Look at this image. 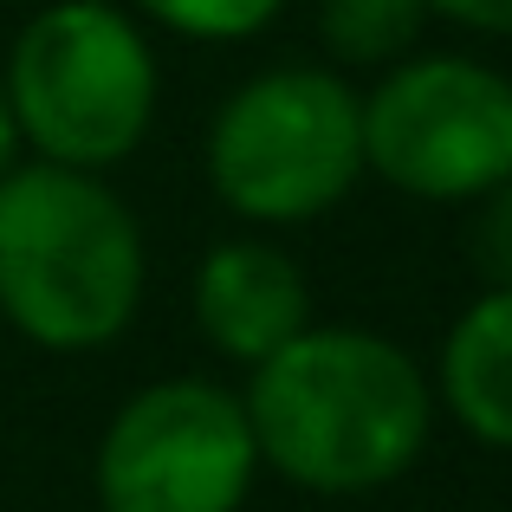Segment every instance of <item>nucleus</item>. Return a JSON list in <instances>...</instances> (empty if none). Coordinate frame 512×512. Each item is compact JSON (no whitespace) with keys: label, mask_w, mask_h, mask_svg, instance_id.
Masks as SVG:
<instances>
[{"label":"nucleus","mask_w":512,"mask_h":512,"mask_svg":"<svg viewBox=\"0 0 512 512\" xmlns=\"http://www.w3.org/2000/svg\"><path fill=\"white\" fill-rule=\"evenodd\" d=\"M143 305V227L98 169L0 175V318L39 350H104Z\"/></svg>","instance_id":"nucleus-2"},{"label":"nucleus","mask_w":512,"mask_h":512,"mask_svg":"<svg viewBox=\"0 0 512 512\" xmlns=\"http://www.w3.org/2000/svg\"><path fill=\"white\" fill-rule=\"evenodd\" d=\"M428 20H454L467 33H500L512 39V0H422Z\"/></svg>","instance_id":"nucleus-12"},{"label":"nucleus","mask_w":512,"mask_h":512,"mask_svg":"<svg viewBox=\"0 0 512 512\" xmlns=\"http://www.w3.org/2000/svg\"><path fill=\"white\" fill-rule=\"evenodd\" d=\"M7 98L20 143L39 163L117 169L143 150L156 124V52L143 26L111 0H52L20 26L7 65Z\"/></svg>","instance_id":"nucleus-3"},{"label":"nucleus","mask_w":512,"mask_h":512,"mask_svg":"<svg viewBox=\"0 0 512 512\" xmlns=\"http://www.w3.org/2000/svg\"><path fill=\"white\" fill-rule=\"evenodd\" d=\"M363 175L357 91L325 65H273L227 91L208 124V182L253 227H305Z\"/></svg>","instance_id":"nucleus-4"},{"label":"nucleus","mask_w":512,"mask_h":512,"mask_svg":"<svg viewBox=\"0 0 512 512\" xmlns=\"http://www.w3.org/2000/svg\"><path fill=\"white\" fill-rule=\"evenodd\" d=\"M428 26L422 0H318V39L338 65H396Z\"/></svg>","instance_id":"nucleus-9"},{"label":"nucleus","mask_w":512,"mask_h":512,"mask_svg":"<svg viewBox=\"0 0 512 512\" xmlns=\"http://www.w3.org/2000/svg\"><path fill=\"white\" fill-rule=\"evenodd\" d=\"M91 480L104 512H240L260 480V448L234 389L163 376L111 415Z\"/></svg>","instance_id":"nucleus-6"},{"label":"nucleus","mask_w":512,"mask_h":512,"mask_svg":"<svg viewBox=\"0 0 512 512\" xmlns=\"http://www.w3.org/2000/svg\"><path fill=\"white\" fill-rule=\"evenodd\" d=\"M247 428L260 467L305 493H376L422 461L435 383L396 338L305 325L247 370Z\"/></svg>","instance_id":"nucleus-1"},{"label":"nucleus","mask_w":512,"mask_h":512,"mask_svg":"<svg viewBox=\"0 0 512 512\" xmlns=\"http://www.w3.org/2000/svg\"><path fill=\"white\" fill-rule=\"evenodd\" d=\"M363 169L415 201H480L512 175V78L467 52H409L357 98Z\"/></svg>","instance_id":"nucleus-5"},{"label":"nucleus","mask_w":512,"mask_h":512,"mask_svg":"<svg viewBox=\"0 0 512 512\" xmlns=\"http://www.w3.org/2000/svg\"><path fill=\"white\" fill-rule=\"evenodd\" d=\"M435 402L487 448H512V286H487L441 338Z\"/></svg>","instance_id":"nucleus-8"},{"label":"nucleus","mask_w":512,"mask_h":512,"mask_svg":"<svg viewBox=\"0 0 512 512\" xmlns=\"http://www.w3.org/2000/svg\"><path fill=\"white\" fill-rule=\"evenodd\" d=\"M20 117H13V98H7V78H0V175H7L13 163H20Z\"/></svg>","instance_id":"nucleus-13"},{"label":"nucleus","mask_w":512,"mask_h":512,"mask_svg":"<svg viewBox=\"0 0 512 512\" xmlns=\"http://www.w3.org/2000/svg\"><path fill=\"white\" fill-rule=\"evenodd\" d=\"M143 20H156L163 33L182 39H208V46H234L253 39L286 13V0H130Z\"/></svg>","instance_id":"nucleus-10"},{"label":"nucleus","mask_w":512,"mask_h":512,"mask_svg":"<svg viewBox=\"0 0 512 512\" xmlns=\"http://www.w3.org/2000/svg\"><path fill=\"white\" fill-rule=\"evenodd\" d=\"M467 247H474V273L487 286H512V175L493 182L474 201V227H467Z\"/></svg>","instance_id":"nucleus-11"},{"label":"nucleus","mask_w":512,"mask_h":512,"mask_svg":"<svg viewBox=\"0 0 512 512\" xmlns=\"http://www.w3.org/2000/svg\"><path fill=\"white\" fill-rule=\"evenodd\" d=\"M312 325V286L273 240H221L195 273V331L214 357L253 370Z\"/></svg>","instance_id":"nucleus-7"}]
</instances>
